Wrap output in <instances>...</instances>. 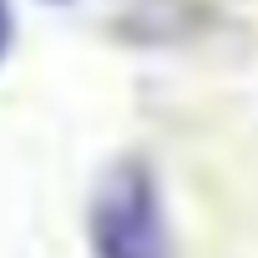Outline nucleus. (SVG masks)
Wrapping results in <instances>:
<instances>
[{
  "mask_svg": "<svg viewBox=\"0 0 258 258\" xmlns=\"http://www.w3.org/2000/svg\"><path fill=\"white\" fill-rule=\"evenodd\" d=\"M91 243H96V258H172L157 182L147 167L126 162L106 182L91 213Z\"/></svg>",
  "mask_w": 258,
  "mask_h": 258,
  "instance_id": "f257e3e1",
  "label": "nucleus"
},
{
  "mask_svg": "<svg viewBox=\"0 0 258 258\" xmlns=\"http://www.w3.org/2000/svg\"><path fill=\"white\" fill-rule=\"evenodd\" d=\"M11 46V11H6V0H0V56H6Z\"/></svg>",
  "mask_w": 258,
  "mask_h": 258,
  "instance_id": "f03ea898",
  "label": "nucleus"
}]
</instances>
